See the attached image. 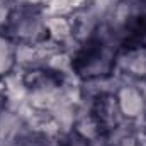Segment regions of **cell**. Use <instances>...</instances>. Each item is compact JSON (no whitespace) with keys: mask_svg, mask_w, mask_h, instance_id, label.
<instances>
[{"mask_svg":"<svg viewBox=\"0 0 146 146\" xmlns=\"http://www.w3.org/2000/svg\"><path fill=\"white\" fill-rule=\"evenodd\" d=\"M114 51H110L102 39H92L76 53L73 60V68L83 78L107 76L114 68Z\"/></svg>","mask_w":146,"mask_h":146,"instance_id":"obj_1","label":"cell"},{"mask_svg":"<svg viewBox=\"0 0 146 146\" xmlns=\"http://www.w3.org/2000/svg\"><path fill=\"white\" fill-rule=\"evenodd\" d=\"M117 117H119V107H117V99L114 95H100L94 106V119L99 126V129L102 133H107L110 129H114V126L117 124Z\"/></svg>","mask_w":146,"mask_h":146,"instance_id":"obj_2","label":"cell"}]
</instances>
